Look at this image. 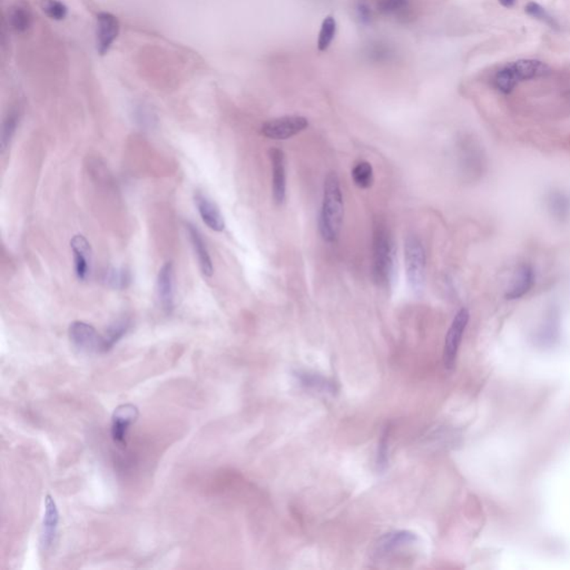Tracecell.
<instances>
[{"label": "cell", "instance_id": "obj_1", "mask_svg": "<svg viewBox=\"0 0 570 570\" xmlns=\"http://www.w3.org/2000/svg\"><path fill=\"white\" fill-rule=\"evenodd\" d=\"M345 218V201L339 176L336 172L326 175L323 185V199L319 216V231L329 244L336 243L341 234Z\"/></svg>", "mask_w": 570, "mask_h": 570}, {"label": "cell", "instance_id": "obj_2", "mask_svg": "<svg viewBox=\"0 0 570 570\" xmlns=\"http://www.w3.org/2000/svg\"><path fill=\"white\" fill-rule=\"evenodd\" d=\"M396 246L387 223L378 220L373 226L372 277L381 288H389L395 275Z\"/></svg>", "mask_w": 570, "mask_h": 570}, {"label": "cell", "instance_id": "obj_3", "mask_svg": "<svg viewBox=\"0 0 570 570\" xmlns=\"http://www.w3.org/2000/svg\"><path fill=\"white\" fill-rule=\"evenodd\" d=\"M549 73L550 68L548 65L541 60H516L498 70L492 79V86L503 94H509L522 81L541 79Z\"/></svg>", "mask_w": 570, "mask_h": 570}, {"label": "cell", "instance_id": "obj_4", "mask_svg": "<svg viewBox=\"0 0 570 570\" xmlns=\"http://www.w3.org/2000/svg\"><path fill=\"white\" fill-rule=\"evenodd\" d=\"M427 258L423 243L417 235L410 234L404 241V267L406 281L414 294H421L425 284Z\"/></svg>", "mask_w": 570, "mask_h": 570}, {"label": "cell", "instance_id": "obj_5", "mask_svg": "<svg viewBox=\"0 0 570 570\" xmlns=\"http://www.w3.org/2000/svg\"><path fill=\"white\" fill-rule=\"evenodd\" d=\"M309 127V121L303 116H283L271 119L262 125L261 133L270 140H284L294 138Z\"/></svg>", "mask_w": 570, "mask_h": 570}, {"label": "cell", "instance_id": "obj_6", "mask_svg": "<svg viewBox=\"0 0 570 570\" xmlns=\"http://www.w3.org/2000/svg\"><path fill=\"white\" fill-rule=\"evenodd\" d=\"M469 317H470V314H469L468 310L465 307L460 309L448 330L444 352V366L448 370L455 368L458 350H459L460 343L463 340L465 328L468 326Z\"/></svg>", "mask_w": 570, "mask_h": 570}, {"label": "cell", "instance_id": "obj_7", "mask_svg": "<svg viewBox=\"0 0 570 570\" xmlns=\"http://www.w3.org/2000/svg\"><path fill=\"white\" fill-rule=\"evenodd\" d=\"M68 334L74 347L81 352L102 353V336L88 323L75 321L70 324Z\"/></svg>", "mask_w": 570, "mask_h": 570}, {"label": "cell", "instance_id": "obj_8", "mask_svg": "<svg viewBox=\"0 0 570 570\" xmlns=\"http://www.w3.org/2000/svg\"><path fill=\"white\" fill-rule=\"evenodd\" d=\"M138 408L132 404H124L117 406L112 416V438L119 446H126V437L129 428L138 419Z\"/></svg>", "mask_w": 570, "mask_h": 570}, {"label": "cell", "instance_id": "obj_9", "mask_svg": "<svg viewBox=\"0 0 570 570\" xmlns=\"http://www.w3.org/2000/svg\"><path fill=\"white\" fill-rule=\"evenodd\" d=\"M272 164V195L277 205H282L286 199V163L285 154L280 148L270 151Z\"/></svg>", "mask_w": 570, "mask_h": 570}, {"label": "cell", "instance_id": "obj_10", "mask_svg": "<svg viewBox=\"0 0 570 570\" xmlns=\"http://www.w3.org/2000/svg\"><path fill=\"white\" fill-rule=\"evenodd\" d=\"M119 34V19L110 13L97 16L96 46L100 55H105Z\"/></svg>", "mask_w": 570, "mask_h": 570}, {"label": "cell", "instance_id": "obj_11", "mask_svg": "<svg viewBox=\"0 0 570 570\" xmlns=\"http://www.w3.org/2000/svg\"><path fill=\"white\" fill-rule=\"evenodd\" d=\"M175 274L174 267L171 262H167L159 270L157 275V296L161 309L167 314L173 312L175 304Z\"/></svg>", "mask_w": 570, "mask_h": 570}, {"label": "cell", "instance_id": "obj_12", "mask_svg": "<svg viewBox=\"0 0 570 570\" xmlns=\"http://www.w3.org/2000/svg\"><path fill=\"white\" fill-rule=\"evenodd\" d=\"M75 262L76 277L79 281H86L92 270V248L86 237L79 234L70 241Z\"/></svg>", "mask_w": 570, "mask_h": 570}, {"label": "cell", "instance_id": "obj_13", "mask_svg": "<svg viewBox=\"0 0 570 570\" xmlns=\"http://www.w3.org/2000/svg\"><path fill=\"white\" fill-rule=\"evenodd\" d=\"M194 201L203 222L211 230L222 232L225 229V221L221 211L210 197H207L202 192L197 191L194 194Z\"/></svg>", "mask_w": 570, "mask_h": 570}, {"label": "cell", "instance_id": "obj_14", "mask_svg": "<svg viewBox=\"0 0 570 570\" xmlns=\"http://www.w3.org/2000/svg\"><path fill=\"white\" fill-rule=\"evenodd\" d=\"M60 524V512L54 498L47 495L45 498V514L41 529V545L44 552H47L54 543Z\"/></svg>", "mask_w": 570, "mask_h": 570}, {"label": "cell", "instance_id": "obj_15", "mask_svg": "<svg viewBox=\"0 0 570 570\" xmlns=\"http://www.w3.org/2000/svg\"><path fill=\"white\" fill-rule=\"evenodd\" d=\"M185 227L194 252L197 254L199 269L205 277H212L213 272H214L212 258H211L210 252L207 250L206 243H205L201 232L199 231L197 226L192 223H186Z\"/></svg>", "mask_w": 570, "mask_h": 570}, {"label": "cell", "instance_id": "obj_16", "mask_svg": "<svg viewBox=\"0 0 570 570\" xmlns=\"http://www.w3.org/2000/svg\"><path fill=\"white\" fill-rule=\"evenodd\" d=\"M535 284V272L529 264H522L519 269L517 270L516 277H515L506 298L508 300L522 299V296L529 293Z\"/></svg>", "mask_w": 570, "mask_h": 570}, {"label": "cell", "instance_id": "obj_17", "mask_svg": "<svg viewBox=\"0 0 570 570\" xmlns=\"http://www.w3.org/2000/svg\"><path fill=\"white\" fill-rule=\"evenodd\" d=\"M547 208L556 221L565 223L570 218V195L560 190H552L546 197Z\"/></svg>", "mask_w": 570, "mask_h": 570}, {"label": "cell", "instance_id": "obj_18", "mask_svg": "<svg viewBox=\"0 0 570 570\" xmlns=\"http://www.w3.org/2000/svg\"><path fill=\"white\" fill-rule=\"evenodd\" d=\"M460 159H461V165L465 167V171H468L474 175L482 172L484 157L480 146L477 145V142H470V140L461 142Z\"/></svg>", "mask_w": 570, "mask_h": 570}, {"label": "cell", "instance_id": "obj_19", "mask_svg": "<svg viewBox=\"0 0 570 570\" xmlns=\"http://www.w3.org/2000/svg\"><path fill=\"white\" fill-rule=\"evenodd\" d=\"M131 326L132 321L128 317H121L112 323L106 330L105 334L102 336V353L108 352L110 350L113 349L126 336Z\"/></svg>", "mask_w": 570, "mask_h": 570}, {"label": "cell", "instance_id": "obj_20", "mask_svg": "<svg viewBox=\"0 0 570 570\" xmlns=\"http://www.w3.org/2000/svg\"><path fill=\"white\" fill-rule=\"evenodd\" d=\"M8 24L18 34L27 32L32 24V11L24 4L13 6L9 11Z\"/></svg>", "mask_w": 570, "mask_h": 570}, {"label": "cell", "instance_id": "obj_21", "mask_svg": "<svg viewBox=\"0 0 570 570\" xmlns=\"http://www.w3.org/2000/svg\"><path fill=\"white\" fill-rule=\"evenodd\" d=\"M416 539H417L416 535L409 531H397V533H389L379 541L378 550L381 554H387V552L396 549L397 547L402 546L404 543H413Z\"/></svg>", "mask_w": 570, "mask_h": 570}, {"label": "cell", "instance_id": "obj_22", "mask_svg": "<svg viewBox=\"0 0 570 570\" xmlns=\"http://www.w3.org/2000/svg\"><path fill=\"white\" fill-rule=\"evenodd\" d=\"M396 51L391 45L385 41H374L366 49V56L373 62H390L395 58Z\"/></svg>", "mask_w": 570, "mask_h": 570}, {"label": "cell", "instance_id": "obj_23", "mask_svg": "<svg viewBox=\"0 0 570 570\" xmlns=\"http://www.w3.org/2000/svg\"><path fill=\"white\" fill-rule=\"evenodd\" d=\"M352 180L359 189L366 190L373 184V167L366 161H360L353 166Z\"/></svg>", "mask_w": 570, "mask_h": 570}, {"label": "cell", "instance_id": "obj_24", "mask_svg": "<svg viewBox=\"0 0 570 570\" xmlns=\"http://www.w3.org/2000/svg\"><path fill=\"white\" fill-rule=\"evenodd\" d=\"M102 280L110 288L123 290V289L128 288V285L132 282V274L125 267H121V269L111 267L104 273Z\"/></svg>", "mask_w": 570, "mask_h": 570}, {"label": "cell", "instance_id": "obj_25", "mask_svg": "<svg viewBox=\"0 0 570 570\" xmlns=\"http://www.w3.org/2000/svg\"><path fill=\"white\" fill-rule=\"evenodd\" d=\"M377 8L385 16H404L409 11V0H378Z\"/></svg>", "mask_w": 570, "mask_h": 570}, {"label": "cell", "instance_id": "obj_26", "mask_svg": "<svg viewBox=\"0 0 570 570\" xmlns=\"http://www.w3.org/2000/svg\"><path fill=\"white\" fill-rule=\"evenodd\" d=\"M336 32V19L332 16L326 17L323 20L321 26L320 34H319V41H317V48L320 51H326L331 45Z\"/></svg>", "mask_w": 570, "mask_h": 570}, {"label": "cell", "instance_id": "obj_27", "mask_svg": "<svg viewBox=\"0 0 570 570\" xmlns=\"http://www.w3.org/2000/svg\"><path fill=\"white\" fill-rule=\"evenodd\" d=\"M524 11H526V13H527L529 16L537 19V20L545 22V24L548 25V26H550L552 28L558 27V22L555 20L554 17L549 14L548 11L543 8V7H541L539 4L533 3V1L528 3L527 6L524 7Z\"/></svg>", "mask_w": 570, "mask_h": 570}, {"label": "cell", "instance_id": "obj_28", "mask_svg": "<svg viewBox=\"0 0 570 570\" xmlns=\"http://www.w3.org/2000/svg\"><path fill=\"white\" fill-rule=\"evenodd\" d=\"M41 8L47 16L55 20H62L67 16V7L60 0H41Z\"/></svg>", "mask_w": 570, "mask_h": 570}, {"label": "cell", "instance_id": "obj_29", "mask_svg": "<svg viewBox=\"0 0 570 570\" xmlns=\"http://www.w3.org/2000/svg\"><path fill=\"white\" fill-rule=\"evenodd\" d=\"M17 125H18V115H17V113L8 114L5 121H4L3 134H1V152L3 153L11 144V138L16 132Z\"/></svg>", "mask_w": 570, "mask_h": 570}, {"label": "cell", "instance_id": "obj_30", "mask_svg": "<svg viewBox=\"0 0 570 570\" xmlns=\"http://www.w3.org/2000/svg\"><path fill=\"white\" fill-rule=\"evenodd\" d=\"M298 377H299L300 381L302 382V385L312 387L315 390L329 391V392H332L334 390L331 382H328L324 378L319 377L315 374L299 373Z\"/></svg>", "mask_w": 570, "mask_h": 570}, {"label": "cell", "instance_id": "obj_31", "mask_svg": "<svg viewBox=\"0 0 570 570\" xmlns=\"http://www.w3.org/2000/svg\"><path fill=\"white\" fill-rule=\"evenodd\" d=\"M355 13L359 22L362 25H369L371 22L372 11L366 1H359L355 6Z\"/></svg>", "mask_w": 570, "mask_h": 570}, {"label": "cell", "instance_id": "obj_32", "mask_svg": "<svg viewBox=\"0 0 570 570\" xmlns=\"http://www.w3.org/2000/svg\"><path fill=\"white\" fill-rule=\"evenodd\" d=\"M387 435H385V436H382L381 442L379 444V450H378V467L381 470H383L387 467Z\"/></svg>", "mask_w": 570, "mask_h": 570}, {"label": "cell", "instance_id": "obj_33", "mask_svg": "<svg viewBox=\"0 0 570 570\" xmlns=\"http://www.w3.org/2000/svg\"><path fill=\"white\" fill-rule=\"evenodd\" d=\"M135 117L138 119V123L142 125V126H150L152 124V121H153V115H152L151 112L146 110L145 107H142V106H140V107L135 111Z\"/></svg>", "mask_w": 570, "mask_h": 570}, {"label": "cell", "instance_id": "obj_34", "mask_svg": "<svg viewBox=\"0 0 570 570\" xmlns=\"http://www.w3.org/2000/svg\"><path fill=\"white\" fill-rule=\"evenodd\" d=\"M503 7H506V8H511V7H514L515 4H516V0H498Z\"/></svg>", "mask_w": 570, "mask_h": 570}]
</instances>
